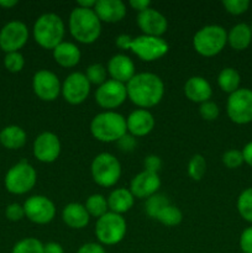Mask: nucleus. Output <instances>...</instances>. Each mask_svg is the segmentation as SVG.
Listing matches in <instances>:
<instances>
[{
	"label": "nucleus",
	"mask_w": 252,
	"mask_h": 253,
	"mask_svg": "<svg viewBox=\"0 0 252 253\" xmlns=\"http://www.w3.org/2000/svg\"><path fill=\"white\" fill-rule=\"evenodd\" d=\"M90 85L85 74L82 72H73L68 74L62 83L61 94L64 100L71 105H79L84 103L90 93Z\"/></svg>",
	"instance_id": "obj_13"
},
{
	"label": "nucleus",
	"mask_w": 252,
	"mask_h": 253,
	"mask_svg": "<svg viewBox=\"0 0 252 253\" xmlns=\"http://www.w3.org/2000/svg\"><path fill=\"white\" fill-rule=\"evenodd\" d=\"M17 5V0H0V6L2 7H12Z\"/></svg>",
	"instance_id": "obj_50"
},
{
	"label": "nucleus",
	"mask_w": 252,
	"mask_h": 253,
	"mask_svg": "<svg viewBox=\"0 0 252 253\" xmlns=\"http://www.w3.org/2000/svg\"><path fill=\"white\" fill-rule=\"evenodd\" d=\"M32 34L35 41L42 48L53 49L61 42H63L66 26L59 15L54 12H46L35 21Z\"/></svg>",
	"instance_id": "obj_4"
},
{
	"label": "nucleus",
	"mask_w": 252,
	"mask_h": 253,
	"mask_svg": "<svg viewBox=\"0 0 252 253\" xmlns=\"http://www.w3.org/2000/svg\"><path fill=\"white\" fill-rule=\"evenodd\" d=\"M118 146L123 152H131V151L135 150V147L137 146V141H136L135 136L130 135V133H125L120 140L118 141Z\"/></svg>",
	"instance_id": "obj_42"
},
{
	"label": "nucleus",
	"mask_w": 252,
	"mask_h": 253,
	"mask_svg": "<svg viewBox=\"0 0 252 253\" xmlns=\"http://www.w3.org/2000/svg\"><path fill=\"white\" fill-rule=\"evenodd\" d=\"M127 99L140 109H150L161 103L165 95V83L155 73H136L126 84Z\"/></svg>",
	"instance_id": "obj_1"
},
{
	"label": "nucleus",
	"mask_w": 252,
	"mask_h": 253,
	"mask_svg": "<svg viewBox=\"0 0 252 253\" xmlns=\"http://www.w3.org/2000/svg\"><path fill=\"white\" fill-rule=\"evenodd\" d=\"M25 216L30 221L39 225H46L56 216V205L44 195H34L24 203Z\"/></svg>",
	"instance_id": "obj_12"
},
{
	"label": "nucleus",
	"mask_w": 252,
	"mask_h": 253,
	"mask_svg": "<svg viewBox=\"0 0 252 253\" xmlns=\"http://www.w3.org/2000/svg\"><path fill=\"white\" fill-rule=\"evenodd\" d=\"M241 152L242 156H244V162L247 163L250 167H252V141L245 145Z\"/></svg>",
	"instance_id": "obj_48"
},
{
	"label": "nucleus",
	"mask_w": 252,
	"mask_h": 253,
	"mask_svg": "<svg viewBox=\"0 0 252 253\" xmlns=\"http://www.w3.org/2000/svg\"><path fill=\"white\" fill-rule=\"evenodd\" d=\"M90 173L96 184L104 188H110L120 179L121 165L118 158L111 153H99L91 162Z\"/></svg>",
	"instance_id": "obj_7"
},
{
	"label": "nucleus",
	"mask_w": 252,
	"mask_h": 253,
	"mask_svg": "<svg viewBox=\"0 0 252 253\" xmlns=\"http://www.w3.org/2000/svg\"><path fill=\"white\" fill-rule=\"evenodd\" d=\"M90 132L93 137L100 142H118L127 133L126 119L116 111L99 113L90 121Z\"/></svg>",
	"instance_id": "obj_3"
},
{
	"label": "nucleus",
	"mask_w": 252,
	"mask_h": 253,
	"mask_svg": "<svg viewBox=\"0 0 252 253\" xmlns=\"http://www.w3.org/2000/svg\"><path fill=\"white\" fill-rule=\"evenodd\" d=\"M29 40V29L26 24L19 20L7 22L0 30V48L6 53L19 52Z\"/></svg>",
	"instance_id": "obj_14"
},
{
	"label": "nucleus",
	"mask_w": 252,
	"mask_h": 253,
	"mask_svg": "<svg viewBox=\"0 0 252 253\" xmlns=\"http://www.w3.org/2000/svg\"><path fill=\"white\" fill-rule=\"evenodd\" d=\"M155 116L147 109H136L126 119L127 132L135 137L148 135L155 127Z\"/></svg>",
	"instance_id": "obj_19"
},
{
	"label": "nucleus",
	"mask_w": 252,
	"mask_h": 253,
	"mask_svg": "<svg viewBox=\"0 0 252 253\" xmlns=\"http://www.w3.org/2000/svg\"><path fill=\"white\" fill-rule=\"evenodd\" d=\"M106 199H108L109 211L120 215L131 210V208L135 204V197L130 192V189H126V188H116L109 194Z\"/></svg>",
	"instance_id": "obj_25"
},
{
	"label": "nucleus",
	"mask_w": 252,
	"mask_h": 253,
	"mask_svg": "<svg viewBox=\"0 0 252 253\" xmlns=\"http://www.w3.org/2000/svg\"><path fill=\"white\" fill-rule=\"evenodd\" d=\"M161 188V178L158 173L142 170L132 178L130 183V192L138 199H147L158 193Z\"/></svg>",
	"instance_id": "obj_18"
},
{
	"label": "nucleus",
	"mask_w": 252,
	"mask_h": 253,
	"mask_svg": "<svg viewBox=\"0 0 252 253\" xmlns=\"http://www.w3.org/2000/svg\"><path fill=\"white\" fill-rule=\"evenodd\" d=\"M199 114H200V116H202V119H204V120L214 121L219 118L220 109H219V106H217L216 103L209 100V101H205V103L200 104Z\"/></svg>",
	"instance_id": "obj_38"
},
{
	"label": "nucleus",
	"mask_w": 252,
	"mask_h": 253,
	"mask_svg": "<svg viewBox=\"0 0 252 253\" xmlns=\"http://www.w3.org/2000/svg\"><path fill=\"white\" fill-rule=\"evenodd\" d=\"M108 73L111 79L120 83L127 84V82L136 74L135 63L128 56L123 53L114 54L108 62Z\"/></svg>",
	"instance_id": "obj_20"
},
{
	"label": "nucleus",
	"mask_w": 252,
	"mask_h": 253,
	"mask_svg": "<svg viewBox=\"0 0 252 253\" xmlns=\"http://www.w3.org/2000/svg\"><path fill=\"white\" fill-rule=\"evenodd\" d=\"M26 140V132L17 125L6 126L0 131V143L7 150H19L25 146Z\"/></svg>",
	"instance_id": "obj_27"
},
{
	"label": "nucleus",
	"mask_w": 252,
	"mask_h": 253,
	"mask_svg": "<svg viewBox=\"0 0 252 253\" xmlns=\"http://www.w3.org/2000/svg\"><path fill=\"white\" fill-rule=\"evenodd\" d=\"M227 32L220 25H207L193 37V47L203 57H214L225 48Z\"/></svg>",
	"instance_id": "obj_5"
},
{
	"label": "nucleus",
	"mask_w": 252,
	"mask_h": 253,
	"mask_svg": "<svg viewBox=\"0 0 252 253\" xmlns=\"http://www.w3.org/2000/svg\"><path fill=\"white\" fill-rule=\"evenodd\" d=\"M32 152L35 158L42 163H52L57 161L61 153V141L56 133L44 131L34 141Z\"/></svg>",
	"instance_id": "obj_16"
},
{
	"label": "nucleus",
	"mask_w": 252,
	"mask_h": 253,
	"mask_svg": "<svg viewBox=\"0 0 252 253\" xmlns=\"http://www.w3.org/2000/svg\"><path fill=\"white\" fill-rule=\"evenodd\" d=\"M62 220L71 229L81 230L89 224L90 215L85 207L79 203H69L62 210Z\"/></svg>",
	"instance_id": "obj_24"
},
{
	"label": "nucleus",
	"mask_w": 252,
	"mask_h": 253,
	"mask_svg": "<svg viewBox=\"0 0 252 253\" xmlns=\"http://www.w3.org/2000/svg\"><path fill=\"white\" fill-rule=\"evenodd\" d=\"M11 253H43V244L35 237H26L15 244Z\"/></svg>",
	"instance_id": "obj_34"
},
{
	"label": "nucleus",
	"mask_w": 252,
	"mask_h": 253,
	"mask_svg": "<svg viewBox=\"0 0 252 253\" xmlns=\"http://www.w3.org/2000/svg\"><path fill=\"white\" fill-rule=\"evenodd\" d=\"M5 215H6L7 220H10V221H20L22 217H25L24 207L17 204V203H12V204L7 205L6 210H5Z\"/></svg>",
	"instance_id": "obj_40"
},
{
	"label": "nucleus",
	"mask_w": 252,
	"mask_h": 253,
	"mask_svg": "<svg viewBox=\"0 0 252 253\" xmlns=\"http://www.w3.org/2000/svg\"><path fill=\"white\" fill-rule=\"evenodd\" d=\"M84 207H85L88 214L95 219H99L109 211L108 199L103 194H91L86 199Z\"/></svg>",
	"instance_id": "obj_29"
},
{
	"label": "nucleus",
	"mask_w": 252,
	"mask_h": 253,
	"mask_svg": "<svg viewBox=\"0 0 252 253\" xmlns=\"http://www.w3.org/2000/svg\"><path fill=\"white\" fill-rule=\"evenodd\" d=\"M36 182V169L26 160L12 166L5 175V188L11 194H26L35 187Z\"/></svg>",
	"instance_id": "obj_8"
},
{
	"label": "nucleus",
	"mask_w": 252,
	"mask_h": 253,
	"mask_svg": "<svg viewBox=\"0 0 252 253\" xmlns=\"http://www.w3.org/2000/svg\"><path fill=\"white\" fill-rule=\"evenodd\" d=\"M127 230V224L123 215L108 211L96 219L95 236L100 245L114 246L124 240Z\"/></svg>",
	"instance_id": "obj_6"
},
{
	"label": "nucleus",
	"mask_w": 252,
	"mask_h": 253,
	"mask_svg": "<svg viewBox=\"0 0 252 253\" xmlns=\"http://www.w3.org/2000/svg\"><path fill=\"white\" fill-rule=\"evenodd\" d=\"M169 200L166 197L165 194H161V193H156L152 197L147 198L145 203V211L152 219H156L160 211L162 209H165L167 205H169Z\"/></svg>",
	"instance_id": "obj_32"
},
{
	"label": "nucleus",
	"mask_w": 252,
	"mask_h": 253,
	"mask_svg": "<svg viewBox=\"0 0 252 253\" xmlns=\"http://www.w3.org/2000/svg\"><path fill=\"white\" fill-rule=\"evenodd\" d=\"M132 39L133 37H131L130 35L121 34L115 39V44L120 49H130L131 43H132Z\"/></svg>",
	"instance_id": "obj_45"
},
{
	"label": "nucleus",
	"mask_w": 252,
	"mask_h": 253,
	"mask_svg": "<svg viewBox=\"0 0 252 253\" xmlns=\"http://www.w3.org/2000/svg\"><path fill=\"white\" fill-rule=\"evenodd\" d=\"M252 41V31L250 29V25L237 24L234 27H231L227 32V43L231 46V48L236 51H244L250 46Z\"/></svg>",
	"instance_id": "obj_26"
},
{
	"label": "nucleus",
	"mask_w": 252,
	"mask_h": 253,
	"mask_svg": "<svg viewBox=\"0 0 252 253\" xmlns=\"http://www.w3.org/2000/svg\"><path fill=\"white\" fill-rule=\"evenodd\" d=\"M237 211L240 216L247 222L252 224V187L245 189L237 198Z\"/></svg>",
	"instance_id": "obj_31"
},
{
	"label": "nucleus",
	"mask_w": 252,
	"mask_h": 253,
	"mask_svg": "<svg viewBox=\"0 0 252 253\" xmlns=\"http://www.w3.org/2000/svg\"><path fill=\"white\" fill-rule=\"evenodd\" d=\"M222 6L229 14L241 15L249 10L250 1L249 0H224Z\"/></svg>",
	"instance_id": "obj_39"
},
{
	"label": "nucleus",
	"mask_w": 252,
	"mask_h": 253,
	"mask_svg": "<svg viewBox=\"0 0 252 253\" xmlns=\"http://www.w3.org/2000/svg\"><path fill=\"white\" fill-rule=\"evenodd\" d=\"M240 83H241L240 73L231 67L221 69V72L217 76V84H219L220 89L229 95L236 91L237 89H240Z\"/></svg>",
	"instance_id": "obj_28"
},
{
	"label": "nucleus",
	"mask_w": 252,
	"mask_h": 253,
	"mask_svg": "<svg viewBox=\"0 0 252 253\" xmlns=\"http://www.w3.org/2000/svg\"><path fill=\"white\" fill-rule=\"evenodd\" d=\"M43 253H64V250L58 242H47L43 245Z\"/></svg>",
	"instance_id": "obj_47"
},
{
	"label": "nucleus",
	"mask_w": 252,
	"mask_h": 253,
	"mask_svg": "<svg viewBox=\"0 0 252 253\" xmlns=\"http://www.w3.org/2000/svg\"><path fill=\"white\" fill-rule=\"evenodd\" d=\"M68 27L74 40L84 44L94 43L101 34V21L94 9L74 7L69 15Z\"/></svg>",
	"instance_id": "obj_2"
},
{
	"label": "nucleus",
	"mask_w": 252,
	"mask_h": 253,
	"mask_svg": "<svg viewBox=\"0 0 252 253\" xmlns=\"http://www.w3.org/2000/svg\"><path fill=\"white\" fill-rule=\"evenodd\" d=\"M205 172H207V161L204 156L197 153L188 162V174L193 180H200L204 177Z\"/></svg>",
	"instance_id": "obj_33"
},
{
	"label": "nucleus",
	"mask_w": 252,
	"mask_h": 253,
	"mask_svg": "<svg viewBox=\"0 0 252 253\" xmlns=\"http://www.w3.org/2000/svg\"><path fill=\"white\" fill-rule=\"evenodd\" d=\"M94 11L101 22L114 24L126 16V5L121 0H96Z\"/></svg>",
	"instance_id": "obj_21"
},
{
	"label": "nucleus",
	"mask_w": 252,
	"mask_h": 253,
	"mask_svg": "<svg viewBox=\"0 0 252 253\" xmlns=\"http://www.w3.org/2000/svg\"><path fill=\"white\" fill-rule=\"evenodd\" d=\"M184 94L193 103L203 104L211 98L212 88L204 77L194 76L185 82Z\"/></svg>",
	"instance_id": "obj_22"
},
{
	"label": "nucleus",
	"mask_w": 252,
	"mask_h": 253,
	"mask_svg": "<svg viewBox=\"0 0 252 253\" xmlns=\"http://www.w3.org/2000/svg\"><path fill=\"white\" fill-rule=\"evenodd\" d=\"M169 49L167 41L162 37L140 35L132 39L130 51L145 62H153L166 56Z\"/></svg>",
	"instance_id": "obj_10"
},
{
	"label": "nucleus",
	"mask_w": 252,
	"mask_h": 253,
	"mask_svg": "<svg viewBox=\"0 0 252 253\" xmlns=\"http://www.w3.org/2000/svg\"><path fill=\"white\" fill-rule=\"evenodd\" d=\"M136 21L143 35L148 36L162 37L168 29V21L165 15L153 7H148L145 11L138 12Z\"/></svg>",
	"instance_id": "obj_17"
},
{
	"label": "nucleus",
	"mask_w": 252,
	"mask_h": 253,
	"mask_svg": "<svg viewBox=\"0 0 252 253\" xmlns=\"http://www.w3.org/2000/svg\"><path fill=\"white\" fill-rule=\"evenodd\" d=\"M130 6L132 7L133 10L136 11L141 12V11H145L146 9L151 7V1L150 0H130Z\"/></svg>",
	"instance_id": "obj_46"
},
{
	"label": "nucleus",
	"mask_w": 252,
	"mask_h": 253,
	"mask_svg": "<svg viewBox=\"0 0 252 253\" xmlns=\"http://www.w3.org/2000/svg\"><path fill=\"white\" fill-rule=\"evenodd\" d=\"M250 29H251V31H252V22H251V25H250Z\"/></svg>",
	"instance_id": "obj_51"
},
{
	"label": "nucleus",
	"mask_w": 252,
	"mask_h": 253,
	"mask_svg": "<svg viewBox=\"0 0 252 253\" xmlns=\"http://www.w3.org/2000/svg\"><path fill=\"white\" fill-rule=\"evenodd\" d=\"M77 253H106L103 245L96 244V242H88L79 247Z\"/></svg>",
	"instance_id": "obj_44"
},
{
	"label": "nucleus",
	"mask_w": 252,
	"mask_h": 253,
	"mask_svg": "<svg viewBox=\"0 0 252 253\" xmlns=\"http://www.w3.org/2000/svg\"><path fill=\"white\" fill-rule=\"evenodd\" d=\"M222 163L225 165V167L230 168V169H236V168L241 167L242 163H244L242 152L239 150H235V148L226 151L222 155Z\"/></svg>",
	"instance_id": "obj_37"
},
{
	"label": "nucleus",
	"mask_w": 252,
	"mask_h": 253,
	"mask_svg": "<svg viewBox=\"0 0 252 253\" xmlns=\"http://www.w3.org/2000/svg\"><path fill=\"white\" fill-rule=\"evenodd\" d=\"M106 73H108V69H106L103 64L93 63L86 68V72L84 74H85V77L88 78L89 83L99 86L108 81V79H106Z\"/></svg>",
	"instance_id": "obj_35"
},
{
	"label": "nucleus",
	"mask_w": 252,
	"mask_h": 253,
	"mask_svg": "<svg viewBox=\"0 0 252 253\" xmlns=\"http://www.w3.org/2000/svg\"><path fill=\"white\" fill-rule=\"evenodd\" d=\"M226 113L230 120L237 125L252 123V90L240 88L230 94L226 103Z\"/></svg>",
	"instance_id": "obj_9"
},
{
	"label": "nucleus",
	"mask_w": 252,
	"mask_h": 253,
	"mask_svg": "<svg viewBox=\"0 0 252 253\" xmlns=\"http://www.w3.org/2000/svg\"><path fill=\"white\" fill-rule=\"evenodd\" d=\"M54 62L63 68H73L81 62L82 53L79 47L73 42L63 41L52 49Z\"/></svg>",
	"instance_id": "obj_23"
},
{
	"label": "nucleus",
	"mask_w": 252,
	"mask_h": 253,
	"mask_svg": "<svg viewBox=\"0 0 252 253\" xmlns=\"http://www.w3.org/2000/svg\"><path fill=\"white\" fill-rule=\"evenodd\" d=\"M143 167H145V170H147V172L158 173V170L162 167V160L156 155H148L143 160Z\"/></svg>",
	"instance_id": "obj_43"
},
{
	"label": "nucleus",
	"mask_w": 252,
	"mask_h": 253,
	"mask_svg": "<svg viewBox=\"0 0 252 253\" xmlns=\"http://www.w3.org/2000/svg\"><path fill=\"white\" fill-rule=\"evenodd\" d=\"M94 96L100 108L105 109V111H114V109L123 105L124 101L127 99L126 84L108 79L105 83L98 86Z\"/></svg>",
	"instance_id": "obj_11"
},
{
	"label": "nucleus",
	"mask_w": 252,
	"mask_h": 253,
	"mask_svg": "<svg viewBox=\"0 0 252 253\" xmlns=\"http://www.w3.org/2000/svg\"><path fill=\"white\" fill-rule=\"evenodd\" d=\"M96 4V0H79L77 2V6L84 7V9H94Z\"/></svg>",
	"instance_id": "obj_49"
},
{
	"label": "nucleus",
	"mask_w": 252,
	"mask_h": 253,
	"mask_svg": "<svg viewBox=\"0 0 252 253\" xmlns=\"http://www.w3.org/2000/svg\"><path fill=\"white\" fill-rule=\"evenodd\" d=\"M5 68L11 73H19L25 66V58L20 52H10L4 58Z\"/></svg>",
	"instance_id": "obj_36"
},
{
	"label": "nucleus",
	"mask_w": 252,
	"mask_h": 253,
	"mask_svg": "<svg viewBox=\"0 0 252 253\" xmlns=\"http://www.w3.org/2000/svg\"><path fill=\"white\" fill-rule=\"evenodd\" d=\"M32 89L37 98L43 101H53L58 98L62 90V83L56 73L48 69H41L34 74Z\"/></svg>",
	"instance_id": "obj_15"
},
{
	"label": "nucleus",
	"mask_w": 252,
	"mask_h": 253,
	"mask_svg": "<svg viewBox=\"0 0 252 253\" xmlns=\"http://www.w3.org/2000/svg\"><path fill=\"white\" fill-rule=\"evenodd\" d=\"M240 249L242 253H252V226L242 231L240 236Z\"/></svg>",
	"instance_id": "obj_41"
},
{
	"label": "nucleus",
	"mask_w": 252,
	"mask_h": 253,
	"mask_svg": "<svg viewBox=\"0 0 252 253\" xmlns=\"http://www.w3.org/2000/svg\"><path fill=\"white\" fill-rule=\"evenodd\" d=\"M156 220L160 221L162 225H165V226H177V225H179L182 222L183 214L179 208L169 204L165 209L161 210L160 214L156 216Z\"/></svg>",
	"instance_id": "obj_30"
}]
</instances>
